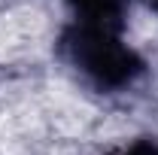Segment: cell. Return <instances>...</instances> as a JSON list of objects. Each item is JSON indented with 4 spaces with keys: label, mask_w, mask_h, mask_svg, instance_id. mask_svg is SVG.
I'll list each match as a JSON object with an SVG mask.
<instances>
[{
    "label": "cell",
    "mask_w": 158,
    "mask_h": 155,
    "mask_svg": "<svg viewBox=\"0 0 158 155\" xmlns=\"http://www.w3.org/2000/svg\"><path fill=\"white\" fill-rule=\"evenodd\" d=\"M125 19L73 15L61 31L58 52L98 91H125L146 73V61L125 43Z\"/></svg>",
    "instance_id": "1"
},
{
    "label": "cell",
    "mask_w": 158,
    "mask_h": 155,
    "mask_svg": "<svg viewBox=\"0 0 158 155\" xmlns=\"http://www.w3.org/2000/svg\"><path fill=\"white\" fill-rule=\"evenodd\" d=\"M110 155H158V143L155 140H134V143H128Z\"/></svg>",
    "instance_id": "2"
},
{
    "label": "cell",
    "mask_w": 158,
    "mask_h": 155,
    "mask_svg": "<svg viewBox=\"0 0 158 155\" xmlns=\"http://www.w3.org/2000/svg\"><path fill=\"white\" fill-rule=\"evenodd\" d=\"M146 3H149V6H152V9L158 12V0H146Z\"/></svg>",
    "instance_id": "3"
}]
</instances>
